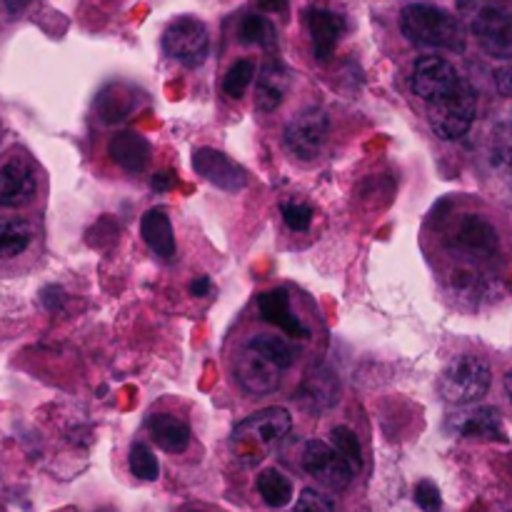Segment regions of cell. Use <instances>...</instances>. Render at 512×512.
Listing matches in <instances>:
<instances>
[{"label":"cell","mask_w":512,"mask_h":512,"mask_svg":"<svg viewBox=\"0 0 512 512\" xmlns=\"http://www.w3.org/2000/svg\"><path fill=\"white\" fill-rule=\"evenodd\" d=\"M493 385V370L478 355H460L445 365L440 375V398L455 408H468L485 398Z\"/></svg>","instance_id":"5b68a950"},{"label":"cell","mask_w":512,"mask_h":512,"mask_svg":"<svg viewBox=\"0 0 512 512\" xmlns=\"http://www.w3.org/2000/svg\"><path fill=\"white\" fill-rule=\"evenodd\" d=\"M293 512H335V500L330 495L320 493V490L305 488Z\"/></svg>","instance_id":"4dcf8cb0"},{"label":"cell","mask_w":512,"mask_h":512,"mask_svg":"<svg viewBox=\"0 0 512 512\" xmlns=\"http://www.w3.org/2000/svg\"><path fill=\"white\" fill-rule=\"evenodd\" d=\"M413 498L423 512H440L443 508V498H440V490L433 480H420L413 490Z\"/></svg>","instance_id":"1f68e13d"},{"label":"cell","mask_w":512,"mask_h":512,"mask_svg":"<svg viewBox=\"0 0 512 512\" xmlns=\"http://www.w3.org/2000/svg\"><path fill=\"white\" fill-rule=\"evenodd\" d=\"M28 3L30 0H5V8H8L10 15H13V13H20V10H23Z\"/></svg>","instance_id":"8d00e7d4"},{"label":"cell","mask_w":512,"mask_h":512,"mask_svg":"<svg viewBox=\"0 0 512 512\" xmlns=\"http://www.w3.org/2000/svg\"><path fill=\"white\" fill-rule=\"evenodd\" d=\"M238 35H240V40H243L245 45L273 48V43H275L273 25H270V20H265L263 15H248V18L240 23Z\"/></svg>","instance_id":"83f0119b"},{"label":"cell","mask_w":512,"mask_h":512,"mask_svg":"<svg viewBox=\"0 0 512 512\" xmlns=\"http://www.w3.org/2000/svg\"><path fill=\"white\" fill-rule=\"evenodd\" d=\"M3 135H5V130H3V120H0V145H3Z\"/></svg>","instance_id":"f35d334b"},{"label":"cell","mask_w":512,"mask_h":512,"mask_svg":"<svg viewBox=\"0 0 512 512\" xmlns=\"http://www.w3.org/2000/svg\"><path fill=\"white\" fill-rule=\"evenodd\" d=\"M463 23L475 43L498 60L512 58V13L498 0H460Z\"/></svg>","instance_id":"277c9868"},{"label":"cell","mask_w":512,"mask_h":512,"mask_svg":"<svg viewBox=\"0 0 512 512\" xmlns=\"http://www.w3.org/2000/svg\"><path fill=\"white\" fill-rule=\"evenodd\" d=\"M280 210H283L285 225H288L290 230H295V233H305V230L310 228V223H313V208L305 203L290 200V203H283Z\"/></svg>","instance_id":"f546056e"},{"label":"cell","mask_w":512,"mask_h":512,"mask_svg":"<svg viewBox=\"0 0 512 512\" xmlns=\"http://www.w3.org/2000/svg\"><path fill=\"white\" fill-rule=\"evenodd\" d=\"M338 390H335V378L328 370H318V373L308 375L298 390V400L308 410H325L333 403H338Z\"/></svg>","instance_id":"603a6c76"},{"label":"cell","mask_w":512,"mask_h":512,"mask_svg":"<svg viewBox=\"0 0 512 512\" xmlns=\"http://www.w3.org/2000/svg\"><path fill=\"white\" fill-rule=\"evenodd\" d=\"M488 158L498 178L512 190V120H503L490 130Z\"/></svg>","instance_id":"44dd1931"},{"label":"cell","mask_w":512,"mask_h":512,"mask_svg":"<svg viewBox=\"0 0 512 512\" xmlns=\"http://www.w3.org/2000/svg\"><path fill=\"white\" fill-rule=\"evenodd\" d=\"M195 512H198V510H195Z\"/></svg>","instance_id":"ab89813d"},{"label":"cell","mask_w":512,"mask_h":512,"mask_svg":"<svg viewBox=\"0 0 512 512\" xmlns=\"http://www.w3.org/2000/svg\"><path fill=\"white\" fill-rule=\"evenodd\" d=\"M303 470L310 478L318 480L320 485L330 490H345L353 483L355 473L350 465L340 458L335 448H330L323 440H310L303 450Z\"/></svg>","instance_id":"30bf717a"},{"label":"cell","mask_w":512,"mask_h":512,"mask_svg":"<svg viewBox=\"0 0 512 512\" xmlns=\"http://www.w3.org/2000/svg\"><path fill=\"white\" fill-rule=\"evenodd\" d=\"M255 488H258V495L268 508H285L293 500V483L275 468L263 470L255 480Z\"/></svg>","instance_id":"d4e9b609"},{"label":"cell","mask_w":512,"mask_h":512,"mask_svg":"<svg viewBox=\"0 0 512 512\" xmlns=\"http://www.w3.org/2000/svg\"><path fill=\"white\" fill-rule=\"evenodd\" d=\"M175 185V178L170 173H158L153 175V180H150V188L158 190V193H165V190H170Z\"/></svg>","instance_id":"836d02e7"},{"label":"cell","mask_w":512,"mask_h":512,"mask_svg":"<svg viewBox=\"0 0 512 512\" xmlns=\"http://www.w3.org/2000/svg\"><path fill=\"white\" fill-rule=\"evenodd\" d=\"M148 433H150V440H153L160 450H165V453L170 455L185 453L190 445L188 423H183V420L175 418V415L170 413L150 415Z\"/></svg>","instance_id":"d6986e66"},{"label":"cell","mask_w":512,"mask_h":512,"mask_svg":"<svg viewBox=\"0 0 512 512\" xmlns=\"http://www.w3.org/2000/svg\"><path fill=\"white\" fill-rule=\"evenodd\" d=\"M293 430V415L285 408H265L235 425L230 435L233 458L245 468L260 465L275 453Z\"/></svg>","instance_id":"7a4b0ae2"},{"label":"cell","mask_w":512,"mask_h":512,"mask_svg":"<svg viewBox=\"0 0 512 512\" xmlns=\"http://www.w3.org/2000/svg\"><path fill=\"white\" fill-rule=\"evenodd\" d=\"M305 23H308L310 40H313V55L325 63L335 53L345 33L343 15L325 8H310L308 15H305Z\"/></svg>","instance_id":"5bb4252c"},{"label":"cell","mask_w":512,"mask_h":512,"mask_svg":"<svg viewBox=\"0 0 512 512\" xmlns=\"http://www.w3.org/2000/svg\"><path fill=\"white\" fill-rule=\"evenodd\" d=\"M163 48L178 63L188 65V68H198L208 58V28L195 18L173 20L163 33Z\"/></svg>","instance_id":"9c48e42d"},{"label":"cell","mask_w":512,"mask_h":512,"mask_svg":"<svg viewBox=\"0 0 512 512\" xmlns=\"http://www.w3.org/2000/svg\"><path fill=\"white\" fill-rule=\"evenodd\" d=\"M38 195V173L23 155H15L0 168V205L3 208H25Z\"/></svg>","instance_id":"8fae6325"},{"label":"cell","mask_w":512,"mask_h":512,"mask_svg":"<svg viewBox=\"0 0 512 512\" xmlns=\"http://www.w3.org/2000/svg\"><path fill=\"white\" fill-rule=\"evenodd\" d=\"M255 3L263 10H268V13H278V10L285 8V0H255Z\"/></svg>","instance_id":"d590c367"},{"label":"cell","mask_w":512,"mask_h":512,"mask_svg":"<svg viewBox=\"0 0 512 512\" xmlns=\"http://www.w3.org/2000/svg\"><path fill=\"white\" fill-rule=\"evenodd\" d=\"M400 30L418 48H440L463 53L465 25L453 13L433 3H410L400 13Z\"/></svg>","instance_id":"3957f363"},{"label":"cell","mask_w":512,"mask_h":512,"mask_svg":"<svg viewBox=\"0 0 512 512\" xmlns=\"http://www.w3.org/2000/svg\"><path fill=\"white\" fill-rule=\"evenodd\" d=\"M463 83L465 78L455 70V65L438 55H425V58L415 60L413 75H410V88L425 105L448 98Z\"/></svg>","instance_id":"52a82bcc"},{"label":"cell","mask_w":512,"mask_h":512,"mask_svg":"<svg viewBox=\"0 0 512 512\" xmlns=\"http://www.w3.org/2000/svg\"><path fill=\"white\" fill-rule=\"evenodd\" d=\"M475 115H478V95L468 80L453 95L428 105L430 128L443 140L463 138L473 128Z\"/></svg>","instance_id":"8992f818"},{"label":"cell","mask_w":512,"mask_h":512,"mask_svg":"<svg viewBox=\"0 0 512 512\" xmlns=\"http://www.w3.org/2000/svg\"><path fill=\"white\" fill-rule=\"evenodd\" d=\"M255 78V63L250 58H243V60H235L233 65H230V70L225 73L223 78V90L225 95H230V98H243L245 90L250 88V83H253Z\"/></svg>","instance_id":"f1b7e54d"},{"label":"cell","mask_w":512,"mask_h":512,"mask_svg":"<svg viewBox=\"0 0 512 512\" xmlns=\"http://www.w3.org/2000/svg\"><path fill=\"white\" fill-rule=\"evenodd\" d=\"M108 155L113 158V163L118 165V168L125 170V173L138 175L148 168L153 148H150V143L143 135L133 133V130H120V133H115L113 138H110Z\"/></svg>","instance_id":"2e32d148"},{"label":"cell","mask_w":512,"mask_h":512,"mask_svg":"<svg viewBox=\"0 0 512 512\" xmlns=\"http://www.w3.org/2000/svg\"><path fill=\"white\" fill-rule=\"evenodd\" d=\"M330 438H333V448L338 450L340 458L350 465V470H353V473H360V470H363V448H360L358 435H355L348 425H338V428H333Z\"/></svg>","instance_id":"484cf974"},{"label":"cell","mask_w":512,"mask_h":512,"mask_svg":"<svg viewBox=\"0 0 512 512\" xmlns=\"http://www.w3.org/2000/svg\"><path fill=\"white\" fill-rule=\"evenodd\" d=\"M138 100H135V93L125 85H108L103 93L95 100V110H98L100 120L108 125L120 123V120L128 118L135 110Z\"/></svg>","instance_id":"7402d4cb"},{"label":"cell","mask_w":512,"mask_h":512,"mask_svg":"<svg viewBox=\"0 0 512 512\" xmlns=\"http://www.w3.org/2000/svg\"><path fill=\"white\" fill-rule=\"evenodd\" d=\"M450 243L455 250L470 255V258H490V255L498 253L500 240L493 223H488L480 215H463L455 225Z\"/></svg>","instance_id":"4fadbf2b"},{"label":"cell","mask_w":512,"mask_h":512,"mask_svg":"<svg viewBox=\"0 0 512 512\" xmlns=\"http://www.w3.org/2000/svg\"><path fill=\"white\" fill-rule=\"evenodd\" d=\"M128 468H130V473L135 475V478L148 480V483H150V480H158V475H160L158 458H155L153 450H150L145 443L130 445Z\"/></svg>","instance_id":"4316f807"},{"label":"cell","mask_w":512,"mask_h":512,"mask_svg":"<svg viewBox=\"0 0 512 512\" xmlns=\"http://www.w3.org/2000/svg\"><path fill=\"white\" fill-rule=\"evenodd\" d=\"M290 83H293L290 70L278 60H270L255 80V110L258 113H275L283 105Z\"/></svg>","instance_id":"9a60e30c"},{"label":"cell","mask_w":512,"mask_h":512,"mask_svg":"<svg viewBox=\"0 0 512 512\" xmlns=\"http://www.w3.org/2000/svg\"><path fill=\"white\" fill-rule=\"evenodd\" d=\"M293 365V350L283 338L255 335L235 360V380L248 395H270L280 388L285 370Z\"/></svg>","instance_id":"6da1fadb"},{"label":"cell","mask_w":512,"mask_h":512,"mask_svg":"<svg viewBox=\"0 0 512 512\" xmlns=\"http://www.w3.org/2000/svg\"><path fill=\"white\" fill-rule=\"evenodd\" d=\"M495 85H498L500 95L512 98V65H505V68H500L498 73H495Z\"/></svg>","instance_id":"d6a6232c"},{"label":"cell","mask_w":512,"mask_h":512,"mask_svg":"<svg viewBox=\"0 0 512 512\" xmlns=\"http://www.w3.org/2000/svg\"><path fill=\"white\" fill-rule=\"evenodd\" d=\"M193 170L225 193H240L248 185V173L215 148H198L193 153Z\"/></svg>","instance_id":"7c38bea8"},{"label":"cell","mask_w":512,"mask_h":512,"mask_svg":"<svg viewBox=\"0 0 512 512\" xmlns=\"http://www.w3.org/2000/svg\"><path fill=\"white\" fill-rule=\"evenodd\" d=\"M450 430L463 438H483V440H505L500 413L495 408H475L463 415H455L450 420Z\"/></svg>","instance_id":"ac0fdd59"},{"label":"cell","mask_w":512,"mask_h":512,"mask_svg":"<svg viewBox=\"0 0 512 512\" xmlns=\"http://www.w3.org/2000/svg\"><path fill=\"white\" fill-rule=\"evenodd\" d=\"M258 310L265 318V323L275 325L278 330H283L288 338H308V328L300 323L298 315L290 310V298L285 288H275L270 293H263L258 298Z\"/></svg>","instance_id":"e0dca14e"},{"label":"cell","mask_w":512,"mask_h":512,"mask_svg":"<svg viewBox=\"0 0 512 512\" xmlns=\"http://www.w3.org/2000/svg\"><path fill=\"white\" fill-rule=\"evenodd\" d=\"M330 133V118L320 108H305L285 125L283 145L293 158L315 160Z\"/></svg>","instance_id":"ba28073f"},{"label":"cell","mask_w":512,"mask_h":512,"mask_svg":"<svg viewBox=\"0 0 512 512\" xmlns=\"http://www.w3.org/2000/svg\"><path fill=\"white\" fill-rule=\"evenodd\" d=\"M210 288H213V285H210V278H195L193 283H190V295H195V298H203V295H208L210 293Z\"/></svg>","instance_id":"e575fe53"},{"label":"cell","mask_w":512,"mask_h":512,"mask_svg":"<svg viewBox=\"0 0 512 512\" xmlns=\"http://www.w3.org/2000/svg\"><path fill=\"white\" fill-rule=\"evenodd\" d=\"M140 235L148 243V248L153 250L158 258H175V233L173 225H170L168 213L163 208H150L148 213L140 220Z\"/></svg>","instance_id":"ffe728a7"},{"label":"cell","mask_w":512,"mask_h":512,"mask_svg":"<svg viewBox=\"0 0 512 512\" xmlns=\"http://www.w3.org/2000/svg\"><path fill=\"white\" fill-rule=\"evenodd\" d=\"M505 390H508V398H510V403H512V370L508 375H505Z\"/></svg>","instance_id":"74e56055"},{"label":"cell","mask_w":512,"mask_h":512,"mask_svg":"<svg viewBox=\"0 0 512 512\" xmlns=\"http://www.w3.org/2000/svg\"><path fill=\"white\" fill-rule=\"evenodd\" d=\"M33 243V228L20 218H0V258H18Z\"/></svg>","instance_id":"cb8c5ba5"}]
</instances>
